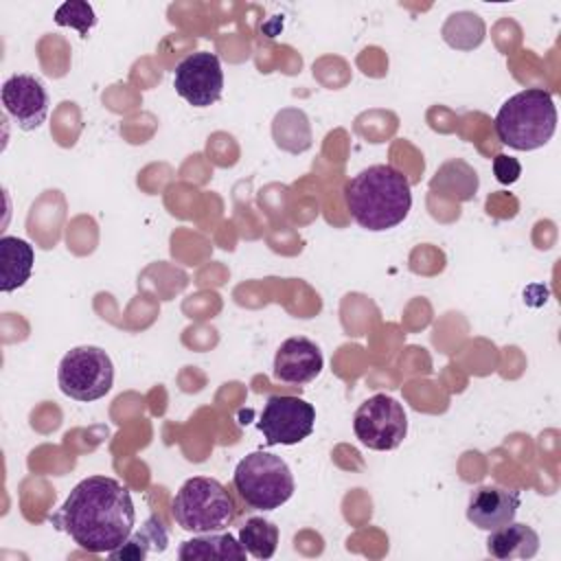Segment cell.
<instances>
[{
	"label": "cell",
	"instance_id": "obj_19",
	"mask_svg": "<svg viewBox=\"0 0 561 561\" xmlns=\"http://www.w3.org/2000/svg\"><path fill=\"white\" fill-rule=\"evenodd\" d=\"M239 543L254 559H272L278 548V526L265 517H250L239 528Z\"/></svg>",
	"mask_w": 561,
	"mask_h": 561
},
{
	"label": "cell",
	"instance_id": "obj_18",
	"mask_svg": "<svg viewBox=\"0 0 561 561\" xmlns=\"http://www.w3.org/2000/svg\"><path fill=\"white\" fill-rule=\"evenodd\" d=\"M272 134L276 145L291 153H300L311 147V127L302 110L287 107L278 112L272 125Z\"/></svg>",
	"mask_w": 561,
	"mask_h": 561
},
{
	"label": "cell",
	"instance_id": "obj_17",
	"mask_svg": "<svg viewBox=\"0 0 561 561\" xmlns=\"http://www.w3.org/2000/svg\"><path fill=\"white\" fill-rule=\"evenodd\" d=\"M169 543V535L162 522L151 515L136 533H131L123 546L107 552L110 559H145L151 552H164Z\"/></svg>",
	"mask_w": 561,
	"mask_h": 561
},
{
	"label": "cell",
	"instance_id": "obj_7",
	"mask_svg": "<svg viewBox=\"0 0 561 561\" xmlns=\"http://www.w3.org/2000/svg\"><path fill=\"white\" fill-rule=\"evenodd\" d=\"M353 432L368 449L390 451L397 449L408 434V414L394 397L379 392L355 410Z\"/></svg>",
	"mask_w": 561,
	"mask_h": 561
},
{
	"label": "cell",
	"instance_id": "obj_16",
	"mask_svg": "<svg viewBox=\"0 0 561 561\" xmlns=\"http://www.w3.org/2000/svg\"><path fill=\"white\" fill-rule=\"evenodd\" d=\"M430 188L451 202H469L478 191V173L465 160H449L436 169Z\"/></svg>",
	"mask_w": 561,
	"mask_h": 561
},
{
	"label": "cell",
	"instance_id": "obj_5",
	"mask_svg": "<svg viewBox=\"0 0 561 561\" xmlns=\"http://www.w3.org/2000/svg\"><path fill=\"white\" fill-rule=\"evenodd\" d=\"M232 484L241 500L259 511L283 506L296 489L287 462L263 449H256L237 462Z\"/></svg>",
	"mask_w": 561,
	"mask_h": 561
},
{
	"label": "cell",
	"instance_id": "obj_8",
	"mask_svg": "<svg viewBox=\"0 0 561 561\" xmlns=\"http://www.w3.org/2000/svg\"><path fill=\"white\" fill-rule=\"evenodd\" d=\"M316 425V410L300 397L272 394L256 421L259 432L267 445H296L311 436Z\"/></svg>",
	"mask_w": 561,
	"mask_h": 561
},
{
	"label": "cell",
	"instance_id": "obj_3",
	"mask_svg": "<svg viewBox=\"0 0 561 561\" xmlns=\"http://www.w3.org/2000/svg\"><path fill=\"white\" fill-rule=\"evenodd\" d=\"M557 129V107L543 88H526L508 96L495 114V134L502 145L517 151L543 147Z\"/></svg>",
	"mask_w": 561,
	"mask_h": 561
},
{
	"label": "cell",
	"instance_id": "obj_15",
	"mask_svg": "<svg viewBox=\"0 0 561 561\" xmlns=\"http://www.w3.org/2000/svg\"><path fill=\"white\" fill-rule=\"evenodd\" d=\"M245 548L230 533H202L193 539L182 541L178 557L182 561H241L245 559Z\"/></svg>",
	"mask_w": 561,
	"mask_h": 561
},
{
	"label": "cell",
	"instance_id": "obj_4",
	"mask_svg": "<svg viewBox=\"0 0 561 561\" xmlns=\"http://www.w3.org/2000/svg\"><path fill=\"white\" fill-rule=\"evenodd\" d=\"M234 517V497L215 478H188L173 497V519L188 533H219L226 530Z\"/></svg>",
	"mask_w": 561,
	"mask_h": 561
},
{
	"label": "cell",
	"instance_id": "obj_12",
	"mask_svg": "<svg viewBox=\"0 0 561 561\" xmlns=\"http://www.w3.org/2000/svg\"><path fill=\"white\" fill-rule=\"evenodd\" d=\"M522 504L519 491L502 486H478L467 504V519L480 530H495L515 519Z\"/></svg>",
	"mask_w": 561,
	"mask_h": 561
},
{
	"label": "cell",
	"instance_id": "obj_2",
	"mask_svg": "<svg viewBox=\"0 0 561 561\" xmlns=\"http://www.w3.org/2000/svg\"><path fill=\"white\" fill-rule=\"evenodd\" d=\"M344 202L357 226L381 232L399 226L412 208L408 178L392 164H373L344 186Z\"/></svg>",
	"mask_w": 561,
	"mask_h": 561
},
{
	"label": "cell",
	"instance_id": "obj_6",
	"mask_svg": "<svg viewBox=\"0 0 561 561\" xmlns=\"http://www.w3.org/2000/svg\"><path fill=\"white\" fill-rule=\"evenodd\" d=\"M57 383L75 401H96L114 383V364L99 346H75L59 362Z\"/></svg>",
	"mask_w": 561,
	"mask_h": 561
},
{
	"label": "cell",
	"instance_id": "obj_20",
	"mask_svg": "<svg viewBox=\"0 0 561 561\" xmlns=\"http://www.w3.org/2000/svg\"><path fill=\"white\" fill-rule=\"evenodd\" d=\"M55 22L59 26H70V28H77L81 35H88V31L96 24V18L88 2L70 0L55 11Z\"/></svg>",
	"mask_w": 561,
	"mask_h": 561
},
{
	"label": "cell",
	"instance_id": "obj_1",
	"mask_svg": "<svg viewBox=\"0 0 561 561\" xmlns=\"http://www.w3.org/2000/svg\"><path fill=\"white\" fill-rule=\"evenodd\" d=\"M50 522L83 550L107 554L131 535L136 511L125 484L107 476H90L70 491Z\"/></svg>",
	"mask_w": 561,
	"mask_h": 561
},
{
	"label": "cell",
	"instance_id": "obj_11",
	"mask_svg": "<svg viewBox=\"0 0 561 561\" xmlns=\"http://www.w3.org/2000/svg\"><path fill=\"white\" fill-rule=\"evenodd\" d=\"M324 366L322 351L309 337H287L274 355V377L283 383L302 386L313 381Z\"/></svg>",
	"mask_w": 561,
	"mask_h": 561
},
{
	"label": "cell",
	"instance_id": "obj_21",
	"mask_svg": "<svg viewBox=\"0 0 561 561\" xmlns=\"http://www.w3.org/2000/svg\"><path fill=\"white\" fill-rule=\"evenodd\" d=\"M493 173H495V178H497L500 184H513V182H517L519 175H522V164H519L515 158L500 153V156H495V160H493Z\"/></svg>",
	"mask_w": 561,
	"mask_h": 561
},
{
	"label": "cell",
	"instance_id": "obj_14",
	"mask_svg": "<svg viewBox=\"0 0 561 561\" xmlns=\"http://www.w3.org/2000/svg\"><path fill=\"white\" fill-rule=\"evenodd\" d=\"M486 552L500 561L533 559L539 552V535L528 524L508 522L506 526L491 530Z\"/></svg>",
	"mask_w": 561,
	"mask_h": 561
},
{
	"label": "cell",
	"instance_id": "obj_13",
	"mask_svg": "<svg viewBox=\"0 0 561 561\" xmlns=\"http://www.w3.org/2000/svg\"><path fill=\"white\" fill-rule=\"evenodd\" d=\"M35 252L24 239L4 234L0 239V289L11 294L20 289L33 274Z\"/></svg>",
	"mask_w": 561,
	"mask_h": 561
},
{
	"label": "cell",
	"instance_id": "obj_9",
	"mask_svg": "<svg viewBox=\"0 0 561 561\" xmlns=\"http://www.w3.org/2000/svg\"><path fill=\"white\" fill-rule=\"evenodd\" d=\"M175 92L193 107H208L221 99L224 70L215 53L199 50L184 57L173 72Z\"/></svg>",
	"mask_w": 561,
	"mask_h": 561
},
{
	"label": "cell",
	"instance_id": "obj_10",
	"mask_svg": "<svg viewBox=\"0 0 561 561\" xmlns=\"http://www.w3.org/2000/svg\"><path fill=\"white\" fill-rule=\"evenodd\" d=\"M4 112L20 129L33 131L48 116V92L33 75H11L0 90Z\"/></svg>",
	"mask_w": 561,
	"mask_h": 561
}]
</instances>
